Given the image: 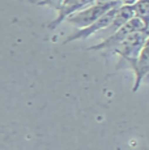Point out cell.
<instances>
[{
    "instance_id": "8992f818",
    "label": "cell",
    "mask_w": 149,
    "mask_h": 150,
    "mask_svg": "<svg viewBox=\"0 0 149 150\" xmlns=\"http://www.w3.org/2000/svg\"><path fill=\"white\" fill-rule=\"evenodd\" d=\"M135 73V85H133V91H137V89L140 88V83L149 76V37L148 41L143 47L141 52L139 55V59L136 62V67L133 68Z\"/></svg>"
},
{
    "instance_id": "7a4b0ae2",
    "label": "cell",
    "mask_w": 149,
    "mask_h": 150,
    "mask_svg": "<svg viewBox=\"0 0 149 150\" xmlns=\"http://www.w3.org/2000/svg\"><path fill=\"white\" fill-rule=\"evenodd\" d=\"M145 29H147V22H145L143 18H140V17L133 16L130 21H127L124 25H122L118 30H115L113 34L107 35L101 43L90 47L89 50H94V51L107 50L111 54V51H113L127 35H130L131 33H135V31L145 30Z\"/></svg>"
},
{
    "instance_id": "6da1fadb",
    "label": "cell",
    "mask_w": 149,
    "mask_h": 150,
    "mask_svg": "<svg viewBox=\"0 0 149 150\" xmlns=\"http://www.w3.org/2000/svg\"><path fill=\"white\" fill-rule=\"evenodd\" d=\"M149 34L145 30L141 31H135L127 35L122 42L111 51V54L119 55L120 60L118 63V69L127 67L133 71L136 67V62L139 59V55L141 52L143 47L148 41Z\"/></svg>"
},
{
    "instance_id": "3957f363",
    "label": "cell",
    "mask_w": 149,
    "mask_h": 150,
    "mask_svg": "<svg viewBox=\"0 0 149 150\" xmlns=\"http://www.w3.org/2000/svg\"><path fill=\"white\" fill-rule=\"evenodd\" d=\"M115 5H120V4H118V3L102 4V3H96L94 1L93 4L85 7L84 9L79 11V12H76L73 14H71L70 17H67L65 21H68L70 24L74 25V26H77L79 29L85 28V26H88V25L93 24L94 21H97L102 14L106 13L109 9H111L113 7H115Z\"/></svg>"
},
{
    "instance_id": "ba28073f",
    "label": "cell",
    "mask_w": 149,
    "mask_h": 150,
    "mask_svg": "<svg viewBox=\"0 0 149 150\" xmlns=\"http://www.w3.org/2000/svg\"><path fill=\"white\" fill-rule=\"evenodd\" d=\"M137 0H118V3L120 5H133Z\"/></svg>"
},
{
    "instance_id": "277c9868",
    "label": "cell",
    "mask_w": 149,
    "mask_h": 150,
    "mask_svg": "<svg viewBox=\"0 0 149 150\" xmlns=\"http://www.w3.org/2000/svg\"><path fill=\"white\" fill-rule=\"evenodd\" d=\"M118 8H119V5H115V7H113L111 9H109L106 13L102 14L97 21L93 22V24H90V25H88V26L81 28L77 31H74L73 34H71V35L65 39L64 43H70L72 41H77V39H85V38H88V37L93 35V34L98 33V31H104L105 29L111 24V21H113Z\"/></svg>"
},
{
    "instance_id": "5b68a950",
    "label": "cell",
    "mask_w": 149,
    "mask_h": 150,
    "mask_svg": "<svg viewBox=\"0 0 149 150\" xmlns=\"http://www.w3.org/2000/svg\"><path fill=\"white\" fill-rule=\"evenodd\" d=\"M96 0H63L62 5L58 9V16L54 21H51L48 24L50 29H55L58 25H60L63 21L67 20V17H70L71 14L79 12V11L84 9L85 7L93 4Z\"/></svg>"
},
{
    "instance_id": "9c48e42d",
    "label": "cell",
    "mask_w": 149,
    "mask_h": 150,
    "mask_svg": "<svg viewBox=\"0 0 149 150\" xmlns=\"http://www.w3.org/2000/svg\"><path fill=\"white\" fill-rule=\"evenodd\" d=\"M145 31H147V33L149 34V20L147 21V29H145Z\"/></svg>"
},
{
    "instance_id": "52a82bcc",
    "label": "cell",
    "mask_w": 149,
    "mask_h": 150,
    "mask_svg": "<svg viewBox=\"0 0 149 150\" xmlns=\"http://www.w3.org/2000/svg\"><path fill=\"white\" fill-rule=\"evenodd\" d=\"M135 16L143 18L145 22L149 20V0H137L133 4Z\"/></svg>"
}]
</instances>
